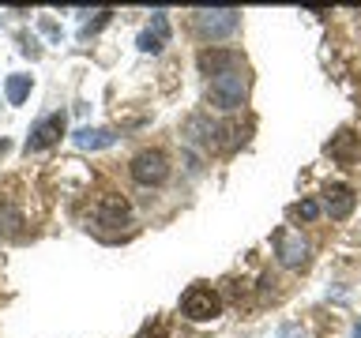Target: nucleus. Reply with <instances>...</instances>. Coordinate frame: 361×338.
Wrapping results in <instances>:
<instances>
[{
	"label": "nucleus",
	"mask_w": 361,
	"mask_h": 338,
	"mask_svg": "<svg viewBox=\"0 0 361 338\" xmlns=\"http://www.w3.org/2000/svg\"><path fill=\"white\" fill-rule=\"evenodd\" d=\"M166 42H169V19H166V11H154L151 27L140 34V49L143 53H162Z\"/></svg>",
	"instance_id": "9d476101"
},
{
	"label": "nucleus",
	"mask_w": 361,
	"mask_h": 338,
	"mask_svg": "<svg viewBox=\"0 0 361 338\" xmlns=\"http://www.w3.org/2000/svg\"><path fill=\"white\" fill-rule=\"evenodd\" d=\"M113 143H117L113 128H79L75 132V146H79V151H102V146H113Z\"/></svg>",
	"instance_id": "9b49d317"
},
{
	"label": "nucleus",
	"mask_w": 361,
	"mask_h": 338,
	"mask_svg": "<svg viewBox=\"0 0 361 338\" xmlns=\"http://www.w3.org/2000/svg\"><path fill=\"white\" fill-rule=\"evenodd\" d=\"M327 154L335 158V162H343V165H350L357 158V135L354 132H338L331 143H327Z\"/></svg>",
	"instance_id": "f8f14e48"
},
{
	"label": "nucleus",
	"mask_w": 361,
	"mask_h": 338,
	"mask_svg": "<svg viewBox=\"0 0 361 338\" xmlns=\"http://www.w3.org/2000/svg\"><path fill=\"white\" fill-rule=\"evenodd\" d=\"M275 256L282 267H305L309 263V244L298 230H279L275 233Z\"/></svg>",
	"instance_id": "423d86ee"
},
{
	"label": "nucleus",
	"mask_w": 361,
	"mask_h": 338,
	"mask_svg": "<svg viewBox=\"0 0 361 338\" xmlns=\"http://www.w3.org/2000/svg\"><path fill=\"white\" fill-rule=\"evenodd\" d=\"M237 68H245V61H241V53L237 49H203L200 53V72L203 75H222V72H237Z\"/></svg>",
	"instance_id": "6e6552de"
},
{
	"label": "nucleus",
	"mask_w": 361,
	"mask_h": 338,
	"mask_svg": "<svg viewBox=\"0 0 361 338\" xmlns=\"http://www.w3.org/2000/svg\"><path fill=\"white\" fill-rule=\"evenodd\" d=\"M132 180L135 184H147V188H154V184H166L169 180V158L162 151H140L132 158Z\"/></svg>",
	"instance_id": "39448f33"
},
{
	"label": "nucleus",
	"mask_w": 361,
	"mask_h": 338,
	"mask_svg": "<svg viewBox=\"0 0 361 338\" xmlns=\"http://www.w3.org/2000/svg\"><path fill=\"white\" fill-rule=\"evenodd\" d=\"M192 23L203 38H226L230 30H237L241 23V11L237 8H196L192 11Z\"/></svg>",
	"instance_id": "7ed1b4c3"
},
{
	"label": "nucleus",
	"mask_w": 361,
	"mask_h": 338,
	"mask_svg": "<svg viewBox=\"0 0 361 338\" xmlns=\"http://www.w3.org/2000/svg\"><path fill=\"white\" fill-rule=\"evenodd\" d=\"M180 312H185L188 320H196V323L219 320L222 315V297L211 286H188L185 297H180Z\"/></svg>",
	"instance_id": "f03ea898"
},
{
	"label": "nucleus",
	"mask_w": 361,
	"mask_h": 338,
	"mask_svg": "<svg viewBox=\"0 0 361 338\" xmlns=\"http://www.w3.org/2000/svg\"><path fill=\"white\" fill-rule=\"evenodd\" d=\"M316 214H320V203H316V199H301V203H293V207H290V218H298V222H312Z\"/></svg>",
	"instance_id": "2eb2a0df"
},
{
	"label": "nucleus",
	"mask_w": 361,
	"mask_h": 338,
	"mask_svg": "<svg viewBox=\"0 0 361 338\" xmlns=\"http://www.w3.org/2000/svg\"><path fill=\"white\" fill-rule=\"evenodd\" d=\"M354 203H357V196H354L350 184H327L324 188V211L331 214V218H338V222L354 214Z\"/></svg>",
	"instance_id": "1a4fd4ad"
},
{
	"label": "nucleus",
	"mask_w": 361,
	"mask_h": 338,
	"mask_svg": "<svg viewBox=\"0 0 361 338\" xmlns=\"http://www.w3.org/2000/svg\"><path fill=\"white\" fill-rule=\"evenodd\" d=\"M8 146H11L8 139H0V158H4V154H8Z\"/></svg>",
	"instance_id": "dca6fc26"
},
{
	"label": "nucleus",
	"mask_w": 361,
	"mask_h": 338,
	"mask_svg": "<svg viewBox=\"0 0 361 338\" xmlns=\"http://www.w3.org/2000/svg\"><path fill=\"white\" fill-rule=\"evenodd\" d=\"M90 218H94V225H102V230H121V225H128L132 207L124 196H117V192H102L94 199V207H90Z\"/></svg>",
	"instance_id": "20e7f679"
},
{
	"label": "nucleus",
	"mask_w": 361,
	"mask_h": 338,
	"mask_svg": "<svg viewBox=\"0 0 361 338\" xmlns=\"http://www.w3.org/2000/svg\"><path fill=\"white\" fill-rule=\"evenodd\" d=\"M4 94L11 106H23L30 94V75H8V83H4Z\"/></svg>",
	"instance_id": "4468645a"
},
{
	"label": "nucleus",
	"mask_w": 361,
	"mask_h": 338,
	"mask_svg": "<svg viewBox=\"0 0 361 338\" xmlns=\"http://www.w3.org/2000/svg\"><path fill=\"white\" fill-rule=\"evenodd\" d=\"M207 94H211L214 106L226 109V113L241 109L245 98H248V75H245V68H237V72H222V75H211V79H207Z\"/></svg>",
	"instance_id": "f257e3e1"
},
{
	"label": "nucleus",
	"mask_w": 361,
	"mask_h": 338,
	"mask_svg": "<svg viewBox=\"0 0 361 338\" xmlns=\"http://www.w3.org/2000/svg\"><path fill=\"white\" fill-rule=\"evenodd\" d=\"M68 128V117L64 113H49V117H42L38 124L30 128V139H27V151H45V146L61 143V135Z\"/></svg>",
	"instance_id": "0eeeda50"
},
{
	"label": "nucleus",
	"mask_w": 361,
	"mask_h": 338,
	"mask_svg": "<svg viewBox=\"0 0 361 338\" xmlns=\"http://www.w3.org/2000/svg\"><path fill=\"white\" fill-rule=\"evenodd\" d=\"M23 230V214L11 203H0V237H19Z\"/></svg>",
	"instance_id": "ddd939ff"
}]
</instances>
